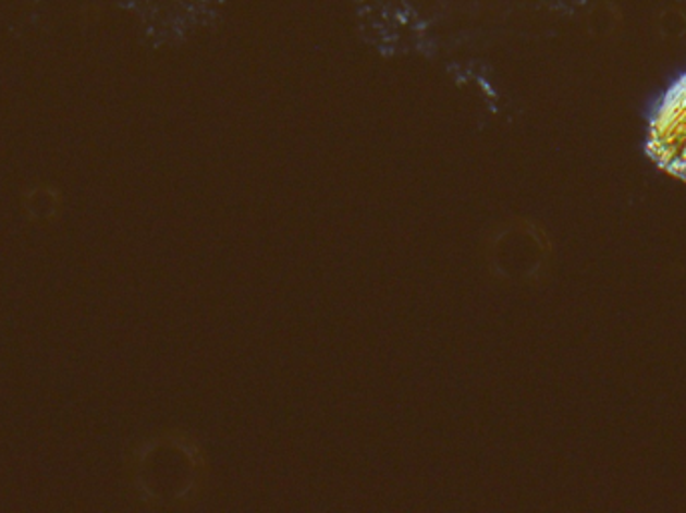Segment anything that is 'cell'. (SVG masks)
I'll list each match as a JSON object with an SVG mask.
<instances>
[{
    "label": "cell",
    "mask_w": 686,
    "mask_h": 513,
    "mask_svg": "<svg viewBox=\"0 0 686 513\" xmlns=\"http://www.w3.org/2000/svg\"><path fill=\"white\" fill-rule=\"evenodd\" d=\"M23 209L28 219L37 223H51L61 215L63 195L59 188H52L51 185H35L26 191Z\"/></svg>",
    "instance_id": "cell-1"
}]
</instances>
